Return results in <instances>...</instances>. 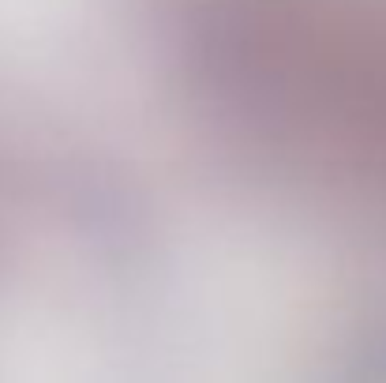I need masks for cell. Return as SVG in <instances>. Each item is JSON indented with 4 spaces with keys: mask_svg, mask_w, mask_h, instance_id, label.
<instances>
[{
    "mask_svg": "<svg viewBox=\"0 0 386 383\" xmlns=\"http://www.w3.org/2000/svg\"><path fill=\"white\" fill-rule=\"evenodd\" d=\"M64 4H68V0H64ZM68 8H72V4H68ZM72 11H75V8H72ZM75 16H79V11H75ZM90 42H94V45H98V49H101V56H113V49H109V45H105V42L98 38V34H94V30H90Z\"/></svg>",
    "mask_w": 386,
    "mask_h": 383,
    "instance_id": "6da1fadb",
    "label": "cell"
}]
</instances>
